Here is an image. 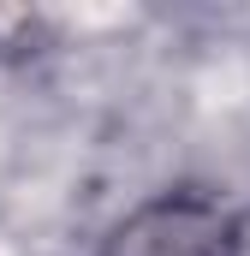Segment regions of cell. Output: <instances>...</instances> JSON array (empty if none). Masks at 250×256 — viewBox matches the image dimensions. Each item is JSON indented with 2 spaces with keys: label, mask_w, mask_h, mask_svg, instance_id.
<instances>
[{
  "label": "cell",
  "mask_w": 250,
  "mask_h": 256,
  "mask_svg": "<svg viewBox=\"0 0 250 256\" xmlns=\"http://www.w3.org/2000/svg\"><path fill=\"white\" fill-rule=\"evenodd\" d=\"M238 220L208 191H161L108 232L102 256H238Z\"/></svg>",
  "instance_id": "6da1fadb"
}]
</instances>
